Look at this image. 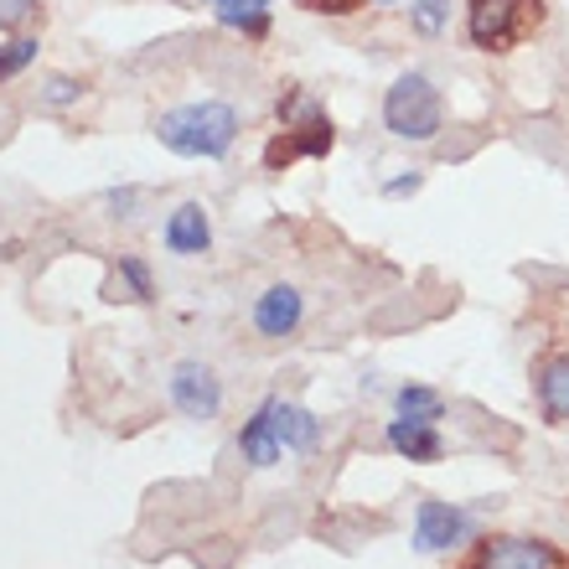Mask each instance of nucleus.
Returning a JSON list of instances; mask_svg holds the SVG:
<instances>
[{"label":"nucleus","mask_w":569,"mask_h":569,"mask_svg":"<svg viewBox=\"0 0 569 569\" xmlns=\"http://www.w3.org/2000/svg\"><path fill=\"white\" fill-rule=\"evenodd\" d=\"M389 446L405 456V461H420V466H430V461H440L446 456V446H440V435H435V425H425V420H389Z\"/></svg>","instance_id":"nucleus-10"},{"label":"nucleus","mask_w":569,"mask_h":569,"mask_svg":"<svg viewBox=\"0 0 569 569\" xmlns=\"http://www.w3.org/2000/svg\"><path fill=\"white\" fill-rule=\"evenodd\" d=\"M239 450H243V461L249 466H274L284 456V446L274 440V420H270V399L254 409V420H243V430H239Z\"/></svg>","instance_id":"nucleus-12"},{"label":"nucleus","mask_w":569,"mask_h":569,"mask_svg":"<svg viewBox=\"0 0 569 569\" xmlns=\"http://www.w3.org/2000/svg\"><path fill=\"white\" fill-rule=\"evenodd\" d=\"M296 6H306V11H316V16H352L358 6H368V0H296Z\"/></svg>","instance_id":"nucleus-21"},{"label":"nucleus","mask_w":569,"mask_h":569,"mask_svg":"<svg viewBox=\"0 0 569 569\" xmlns=\"http://www.w3.org/2000/svg\"><path fill=\"white\" fill-rule=\"evenodd\" d=\"M383 124H389L393 140L425 146V140H435L440 124H446V99H440V89H435L425 73L393 78L389 93H383Z\"/></svg>","instance_id":"nucleus-2"},{"label":"nucleus","mask_w":569,"mask_h":569,"mask_svg":"<svg viewBox=\"0 0 569 569\" xmlns=\"http://www.w3.org/2000/svg\"><path fill=\"white\" fill-rule=\"evenodd\" d=\"M378 6H393V0H378Z\"/></svg>","instance_id":"nucleus-23"},{"label":"nucleus","mask_w":569,"mask_h":569,"mask_svg":"<svg viewBox=\"0 0 569 569\" xmlns=\"http://www.w3.org/2000/svg\"><path fill=\"white\" fill-rule=\"evenodd\" d=\"M471 569H569V555H559L549 539H492L481 543Z\"/></svg>","instance_id":"nucleus-7"},{"label":"nucleus","mask_w":569,"mask_h":569,"mask_svg":"<svg viewBox=\"0 0 569 569\" xmlns=\"http://www.w3.org/2000/svg\"><path fill=\"white\" fill-rule=\"evenodd\" d=\"M212 6V16L223 21V27L243 31V37H270V0H202Z\"/></svg>","instance_id":"nucleus-13"},{"label":"nucleus","mask_w":569,"mask_h":569,"mask_svg":"<svg viewBox=\"0 0 569 569\" xmlns=\"http://www.w3.org/2000/svg\"><path fill=\"white\" fill-rule=\"evenodd\" d=\"M37 52H42V42H37V37H11V42H0V83H6V78H16L21 68H31V62H37Z\"/></svg>","instance_id":"nucleus-17"},{"label":"nucleus","mask_w":569,"mask_h":569,"mask_svg":"<svg viewBox=\"0 0 569 569\" xmlns=\"http://www.w3.org/2000/svg\"><path fill=\"white\" fill-rule=\"evenodd\" d=\"M466 533H471V512L466 508H450V502L425 497L420 512H415V549H420V555H446Z\"/></svg>","instance_id":"nucleus-6"},{"label":"nucleus","mask_w":569,"mask_h":569,"mask_svg":"<svg viewBox=\"0 0 569 569\" xmlns=\"http://www.w3.org/2000/svg\"><path fill=\"white\" fill-rule=\"evenodd\" d=\"M331 146H337V130H331V120L321 109H311L306 120H290L280 136L264 146V166H270V171H284V166H296L300 156L321 161V156H331Z\"/></svg>","instance_id":"nucleus-5"},{"label":"nucleus","mask_w":569,"mask_h":569,"mask_svg":"<svg viewBox=\"0 0 569 569\" xmlns=\"http://www.w3.org/2000/svg\"><path fill=\"white\" fill-rule=\"evenodd\" d=\"M166 249L171 254H208V243H212V223H208V208L202 202H181L171 218H166Z\"/></svg>","instance_id":"nucleus-9"},{"label":"nucleus","mask_w":569,"mask_h":569,"mask_svg":"<svg viewBox=\"0 0 569 569\" xmlns=\"http://www.w3.org/2000/svg\"><path fill=\"white\" fill-rule=\"evenodd\" d=\"M270 420H274V440L284 450H311L321 440V420H316L311 409L300 405H284V399H270Z\"/></svg>","instance_id":"nucleus-11"},{"label":"nucleus","mask_w":569,"mask_h":569,"mask_svg":"<svg viewBox=\"0 0 569 569\" xmlns=\"http://www.w3.org/2000/svg\"><path fill=\"white\" fill-rule=\"evenodd\" d=\"M37 16V6L31 0H0V27L11 31V27H21V21H31Z\"/></svg>","instance_id":"nucleus-20"},{"label":"nucleus","mask_w":569,"mask_h":569,"mask_svg":"<svg viewBox=\"0 0 569 569\" xmlns=\"http://www.w3.org/2000/svg\"><path fill=\"white\" fill-rule=\"evenodd\" d=\"M83 99V83L78 78H68V73H52L42 83V104L47 109H68V104H78Z\"/></svg>","instance_id":"nucleus-18"},{"label":"nucleus","mask_w":569,"mask_h":569,"mask_svg":"<svg viewBox=\"0 0 569 569\" xmlns=\"http://www.w3.org/2000/svg\"><path fill=\"white\" fill-rule=\"evenodd\" d=\"M300 316H306V296H300L296 284H270V290L254 300L259 337H290V331L300 327Z\"/></svg>","instance_id":"nucleus-8"},{"label":"nucleus","mask_w":569,"mask_h":569,"mask_svg":"<svg viewBox=\"0 0 569 569\" xmlns=\"http://www.w3.org/2000/svg\"><path fill=\"white\" fill-rule=\"evenodd\" d=\"M543 21V0H466V37L481 52H512Z\"/></svg>","instance_id":"nucleus-3"},{"label":"nucleus","mask_w":569,"mask_h":569,"mask_svg":"<svg viewBox=\"0 0 569 569\" xmlns=\"http://www.w3.org/2000/svg\"><path fill=\"white\" fill-rule=\"evenodd\" d=\"M425 187V171H409V177H389L383 181V197H415Z\"/></svg>","instance_id":"nucleus-22"},{"label":"nucleus","mask_w":569,"mask_h":569,"mask_svg":"<svg viewBox=\"0 0 569 569\" xmlns=\"http://www.w3.org/2000/svg\"><path fill=\"white\" fill-rule=\"evenodd\" d=\"M120 280L130 284V300H156V284H150V270H146V259L124 254V259H120Z\"/></svg>","instance_id":"nucleus-19"},{"label":"nucleus","mask_w":569,"mask_h":569,"mask_svg":"<svg viewBox=\"0 0 569 569\" xmlns=\"http://www.w3.org/2000/svg\"><path fill=\"white\" fill-rule=\"evenodd\" d=\"M539 409L549 425H569V358H549L539 368Z\"/></svg>","instance_id":"nucleus-14"},{"label":"nucleus","mask_w":569,"mask_h":569,"mask_svg":"<svg viewBox=\"0 0 569 569\" xmlns=\"http://www.w3.org/2000/svg\"><path fill=\"white\" fill-rule=\"evenodd\" d=\"M450 6H456V0H415V6H409V27L420 31V37H440L450 21Z\"/></svg>","instance_id":"nucleus-16"},{"label":"nucleus","mask_w":569,"mask_h":569,"mask_svg":"<svg viewBox=\"0 0 569 569\" xmlns=\"http://www.w3.org/2000/svg\"><path fill=\"white\" fill-rule=\"evenodd\" d=\"M393 409L405 415V420H425V425H435L440 415H446V399L435 389H425V383H405V389L393 393Z\"/></svg>","instance_id":"nucleus-15"},{"label":"nucleus","mask_w":569,"mask_h":569,"mask_svg":"<svg viewBox=\"0 0 569 569\" xmlns=\"http://www.w3.org/2000/svg\"><path fill=\"white\" fill-rule=\"evenodd\" d=\"M166 393H171V405H177L187 420H218V409H223V378L197 358H187V362L171 368Z\"/></svg>","instance_id":"nucleus-4"},{"label":"nucleus","mask_w":569,"mask_h":569,"mask_svg":"<svg viewBox=\"0 0 569 569\" xmlns=\"http://www.w3.org/2000/svg\"><path fill=\"white\" fill-rule=\"evenodd\" d=\"M156 140L171 156H187V161H223L233 140H239V109L223 104V99L166 109L156 120Z\"/></svg>","instance_id":"nucleus-1"}]
</instances>
